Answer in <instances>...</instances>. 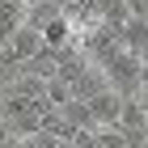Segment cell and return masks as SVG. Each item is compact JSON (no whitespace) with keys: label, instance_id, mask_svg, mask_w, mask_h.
Masks as SVG:
<instances>
[{"label":"cell","instance_id":"5b68a950","mask_svg":"<svg viewBox=\"0 0 148 148\" xmlns=\"http://www.w3.org/2000/svg\"><path fill=\"white\" fill-rule=\"evenodd\" d=\"M131 17H148V0H123Z\"/></svg>","mask_w":148,"mask_h":148},{"label":"cell","instance_id":"7a4b0ae2","mask_svg":"<svg viewBox=\"0 0 148 148\" xmlns=\"http://www.w3.org/2000/svg\"><path fill=\"white\" fill-rule=\"evenodd\" d=\"M38 34H42V47H47V51H55V55H59V51H72V47H76V25H72L64 13H59L55 21H47Z\"/></svg>","mask_w":148,"mask_h":148},{"label":"cell","instance_id":"8992f818","mask_svg":"<svg viewBox=\"0 0 148 148\" xmlns=\"http://www.w3.org/2000/svg\"><path fill=\"white\" fill-rule=\"evenodd\" d=\"M21 4H25V9H34V4H42V0H21Z\"/></svg>","mask_w":148,"mask_h":148},{"label":"cell","instance_id":"277c9868","mask_svg":"<svg viewBox=\"0 0 148 148\" xmlns=\"http://www.w3.org/2000/svg\"><path fill=\"white\" fill-rule=\"evenodd\" d=\"M119 127H123V131H148V119H144V106H140V97H123Z\"/></svg>","mask_w":148,"mask_h":148},{"label":"cell","instance_id":"6da1fadb","mask_svg":"<svg viewBox=\"0 0 148 148\" xmlns=\"http://www.w3.org/2000/svg\"><path fill=\"white\" fill-rule=\"evenodd\" d=\"M85 106H89V114H93V127H119L123 93H114L110 85H106V89H97L93 97H85Z\"/></svg>","mask_w":148,"mask_h":148},{"label":"cell","instance_id":"3957f363","mask_svg":"<svg viewBox=\"0 0 148 148\" xmlns=\"http://www.w3.org/2000/svg\"><path fill=\"white\" fill-rule=\"evenodd\" d=\"M119 42H123L127 51H136V55L148 64V17H127V21H123V34H119Z\"/></svg>","mask_w":148,"mask_h":148}]
</instances>
